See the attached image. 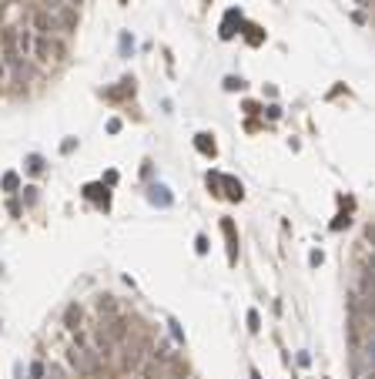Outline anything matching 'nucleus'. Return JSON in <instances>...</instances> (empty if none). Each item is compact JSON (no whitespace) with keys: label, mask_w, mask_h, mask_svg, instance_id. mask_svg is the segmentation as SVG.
Here are the masks:
<instances>
[{"label":"nucleus","mask_w":375,"mask_h":379,"mask_svg":"<svg viewBox=\"0 0 375 379\" xmlns=\"http://www.w3.org/2000/svg\"><path fill=\"white\" fill-rule=\"evenodd\" d=\"M117 352H121V363H124V369H141L144 359H148V339H124V343H117Z\"/></svg>","instance_id":"1"},{"label":"nucleus","mask_w":375,"mask_h":379,"mask_svg":"<svg viewBox=\"0 0 375 379\" xmlns=\"http://www.w3.org/2000/svg\"><path fill=\"white\" fill-rule=\"evenodd\" d=\"M67 363L74 366L77 372H97V366H101V359L94 356L91 349H87V343H84V336L77 339V343L67 349Z\"/></svg>","instance_id":"2"},{"label":"nucleus","mask_w":375,"mask_h":379,"mask_svg":"<svg viewBox=\"0 0 375 379\" xmlns=\"http://www.w3.org/2000/svg\"><path fill=\"white\" fill-rule=\"evenodd\" d=\"M84 343H87V349H91L97 359H104V363H107V359H114V352H117V343H114V339L107 336V329H104V326L91 329V332L84 336Z\"/></svg>","instance_id":"3"},{"label":"nucleus","mask_w":375,"mask_h":379,"mask_svg":"<svg viewBox=\"0 0 375 379\" xmlns=\"http://www.w3.org/2000/svg\"><path fill=\"white\" fill-rule=\"evenodd\" d=\"M30 30H34L37 37H61V30H57L54 17H50V14H47V10H44V7L30 10Z\"/></svg>","instance_id":"4"},{"label":"nucleus","mask_w":375,"mask_h":379,"mask_svg":"<svg viewBox=\"0 0 375 379\" xmlns=\"http://www.w3.org/2000/svg\"><path fill=\"white\" fill-rule=\"evenodd\" d=\"M14 47L21 58H30V50H34V30L30 27H14Z\"/></svg>","instance_id":"5"},{"label":"nucleus","mask_w":375,"mask_h":379,"mask_svg":"<svg viewBox=\"0 0 375 379\" xmlns=\"http://www.w3.org/2000/svg\"><path fill=\"white\" fill-rule=\"evenodd\" d=\"M148 198L154 201V205H161V208H168V205H171V195H168V188H164V185H151Z\"/></svg>","instance_id":"6"},{"label":"nucleus","mask_w":375,"mask_h":379,"mask_svg":"<svg viewBox=\"0 0 375 379\" xmlns=\"http://www.w3.org/2000/svg\"><path fill=\"white\" fill-rule=\"evenodd\" d=\"M218 181H225V188H228V198H234V201H241V181H234V178H228V175H218Z\"/></svg>","instance_id":"7"},{"label":"nucleus","mask_w":375,"mask_h":379,"mask_svg":"<svg viewBox=\"0 0 375 379\" xmlns=\"http://www.w3.org/2000/svg\"><path fill=\"white\" fill-rule=\"evenodd\" d=\"M97 309H101V315H117V302H114L111 295H101V299H97Z\"/></svg>","instance_id":"8"},{"label":"nucleus","mask_w":375,"mask_h":379,"mask_svg":"<svg viewBox=\"0 0 375 379\" xmlns=\"http://www.w3.org/2000/svg\"><path fill=\"white\" fill-rule=\"evenodd\" d=\"M221 229H225V238H228V255L234 258V245H238V238H234V225L225 218V222H221Z\"/></svg>","instance_id":"9"},{"label":"nucleus","mask_w":375,"mask_h":379,"mask_svg":"<svg viewBox=\"0 0 375 379\" xmlns=\"http://www.w3.org/2000/svg\"><path fill=\"white\" fill-rule=\"evenodd\" d=\"M64 322H67V329H77L81 326V306H71L64 312Z\"/></svg>","instance_id":"10"},{"label":"nucleus","mask_w":375,"mask_h":379,"mask_svg":"<svg viewBox=\"0 0 375 379\" xmlns=\"http://www.w3.org/2000/svg\"><path fill=\"white\" fill-rule=\"evenodd\" d=\"M27 168H30V175H41L44 172V158L41 155H30L27 158Z\"/></svg>","instance_id":"11"},{"label":"nucleus","mask_w":375,"mask_h":379,"mask_svg":"<svg viewBox=\"0 0 375 379\" xmlns=\"http://www.w3.org/2000/svg\"><path fill=\"white\" fill-rule=\"evenodd\" d=\"M198 151H205V155H214V141H208V135H198Z\"/></svg>","instance_id":"12"},{"label":"nucleus","mask_w":375,"mask_h":379,"mask_svg":"<svg viewBox=\"0 0 375 379\" xmlns=\"http://www.w3.org/2000/svg\"><path fill=\"white\" fill-rule=\"evenodd\" d=\"M17 185H21V181H17V175H14V172H7V175H4V188H7V192H14Z\"/></svg>","instance_id":"13"},{"label":"nucleus","mask_w":375,"mask_h":379,"mask_svg":"<svg viewBox=\"0 0 375 379\" xmlns=\"http://www.w3.org/2000/svg\"><path fill=\"white\" fill-rule=\"evenodd\" d=\"M248 329H251V332L262 329V319H258V312H248Z\"/></svg>","instance_id":"14"},{"label":"nucleus","mask_w":375,"mask_h":379,"mask_svg":"<svg viewBox=\"0 0 375 379\" xmlns=\"http://www.w3.org/2000/svg\"><path fill=\"white\" fill-rule=\"evenodd\" d=\"M47 379H64V369L57 363H50V369H47Z\"/></svg>","instance_id":"15"},{"label":"nucleus","mask_w":375,"mask_h":379,"mask_svg":"<svg viewBox=\"0 0 375 379\" xmlns=\"http://www.w3.org/2000/svg\"><path fill=\"white\" fill-rule=\"evenodd\" d=\"M194 249H198V255H205V252H208V238H205V235H198V242H194Z\"/></svg>","instance_id":"16"},{"label":"nucleus","mask_w":375,"mask_h":379,"mask_svg":"<svg viewBox=\"0 0 375 379\" xmlns=\"http://www.w3.org/2000/svg\"><path fill=\"white\" fill-rule=\"evenodd\" d=\"M41 376H44V366L34 363V366H30V379H41Z\"/></svg>","instance_id":"17"},{"label":"nucleus","mask_w":375,"mask_h":379,"mask_svg":"<svg viewBox=\"0 0 375 379\" xmlns=\"http://www.w3.org/2000/svg\"><path fill=\"white\" fill-rule=\"evenodd\" d=\"M164 379H184V376H181V372H171V376H164Z\"/></svg>","instance_id":"18"},{"label":"nucleus","mask_w":375,"mask_h":379,"mask_svg":"<svg viewBox=\"0 0 375 379\" xmlns=\"http://www.w3.org/2000/svg\"><path fill=\"white\" fill-rule=\"evenodd\" d=\"M4 74H7V67H4V58H0V78H4Z\"/></svg>","instance_id":"19"},{"label":"nucleus","mask_w":375,"mask_h":379,"mask_svg":"<svg viewBox=\"0 0 375 379\" xmlns=\"http://www.w3.org/2000/svg\"><path fill=\"white\" fill-rule=\"evenodd\" d=\"M64 4H67V7H77V4H81V0H64Z\"/></svg>","instance_id":"20"},{"label":"nucleus","mask_w":375,"mask_h":379,"mask_svg":"<svg viewBox=\"0 0 375 379\" xmlns=\"http://www.w3.org/2000/svg\"><path fill=\"white\" fill-rule=\"evenodd\" d=\"M359 4H362V7H368V4H372V0H359Z\"/></svg>","instance_id":"21"},{"label":"nucleus","mask_w":375,"mask_h":379,"mask_svg":"<svg viewBox=\"0 0 375 379\" xmlns=\"http://www.w3.org/2000/svg\"><path fill=\"white\" fill-rule=\"evenodd\" d=\"M251 379H262V376H258V372H255V369H251Z\"/></svg>","instance_id":"22"}]
</instances>
